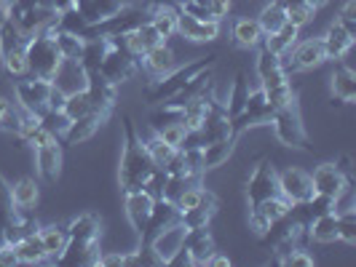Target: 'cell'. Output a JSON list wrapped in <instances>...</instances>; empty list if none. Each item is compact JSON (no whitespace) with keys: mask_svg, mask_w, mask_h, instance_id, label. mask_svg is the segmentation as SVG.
Here are the masks:
<instances>
[{"mask_svg":"<svg viewBox=\"0 0 356 267\" xmlns=\"http://www.w3.org/2000/svg\"><path fill=\"white\" fill-rule=\"evenodd\" d=\"M67 227V246L65 251L56 257L54 265H65V267H91L99 265V241H102V222L94 216V214H81L75 216Z\"/></svg>","mask_w":356,"mask_h":267,"instance_id":"obj_1","label":"cell"},{"mask_svg":"<svg viewBox=\"0 0 356 267\" xmlns=\"http://www.w3.org/2000/svg\"><path fill=\"white\" fill-rule=\"evenodd\" d=\"M159 166L147 155L143 142V134L137 131L134 121L126 115L124 118V150H121V166H118V184L121 193L129 190H140L147 177L156 171Z\"/></svg>","mask_w":356,"mask_h":267,"instance_id":"obj_2","label":"cell"},{"mask_svg":"<svg viewBox=\"0 0 356 267\" xmlns=\"http://www.w3.org/2000/svg\"><path fill=\"white\" fill-rule=\"evenodd\" d=\"M214 64H217V56H204V59H196V62H191V64H185V67H175V70L169 72V75H163V78H156V80H150L147 86L143 89V96L147 105H163V102H169L177 91H182L196 75L201 72L212 70Z\"/></svg>","mask_w":356,"mask_h":267,"instance_id":"obj_3","label":"cell"},{"mask_svg":"<svg viewBox=\"0 0 356 267\" xmlns=\"http://www.w3.org/2000/svg\"><path fill=\"white\" fill-rule=\"evenodd\" d=\"M14 94H17V105L35 115H46L49 110H62V102H65V91L56 89L54 80H43L33 75L17 78Z\"/></svg>","mask_w":356,"mask_h":267,"instance_id":"obj_4","label":"cell"},{"mask_svg":"<svg viewBox=\"0 0 356 267\" xmlns=\"http://www.w3.org/2000/svg\"><path fill=\"white\" fill-rule=\"evenodd\" d=\"M257 78H260V89L266 91V99L270 102L273 110L286 105L289 99H295V91H292L289 75L282 64V56L266 51L263 46L257 53Z\"/></svg>","mask_w":356,"mask_h":267,"instance_id":"obj_5","label":"cell"},{"mask_svg":"<svg viewBox=\"0 0 356 267\" xmlns=\"http://www.w3.org/2000/svg\"><path fill=\"white\" fill-rule=\"evenodd\" d=\"M62 64H65V56L59 51L51 33L43 30L27 40V75L54 80L62 70Z\"/></svg>","mask_w":356,"mask_h":267,"instance_id":"obj_6","label":"cell"},{"mask_svg":"<svg viewBox=\"0 0 356 267\" xmlns=\"http://www.w3.org/2000/svg\"><path fill=\"white\" fill-rule=\"evenodd\" d=\"M6 17L17 24L22 35L33 37L43 33L51 21H56V11H54L51 0H17L6 11Z\"/></svg>","mask_w":356,"mask_h":267,"instance_id":"obj_7","label":"cell"},{"mask_svg":"<svg viewBox=\"0 0 356 267\" xmlns=\"http://www.w3.org/2000/svg\"><path fill=\"white\" fill-rule=\"evenodd\" d=\"M270 126H273L276 139L284 144V147H292V150H308V134H305L298 96L289 99L286 105L273 110V121H270Z\"/></svg>","mask_w":356,"mask_h":267,"instance_id":"obj_8","label":"cell"},{"mask_svg":"<svg viewBox=\"0 0 356 267\" xmlns=\"http://www.w3.org/2000/svg\"><path fill=\"white\" fill-rule=\"evenodd\" d=\"M27 40L30 37L22 35L17 24L6 17V21L0 24V62L11 78L27 75Z\"/></svg>","mask_w":356,"mask_h":267,"instance_id":"obj_9","label":"cell"},{"mask_svg":"<svg viewBox=\"0 0 356 267\" xmlns=\"http://www.w3.org/2000/svg\"><path fill=\"white\" fill-rule=\"evenodd\" d=\"M137 70H140V59L126 49L121 37H110V46H107L102 64H99V75H105L110 83L121 86L126 80H131Z\"/></svg>","mask_w":356,"mask_h":267,"instance_id":"obj_10","label":"cell"},{"mask_svg":"<svg viewBox=\"0 0 356 267\" xmlns=\"http://www.w3.org/2000/svg\"><path fill=\"white\" fill-rule=\"evenodd\" d=\"M147 17H150L147 6H124L121 11H115L110 19L99 21V24H91L89 37H126L131 30H137L140 24H145Z\"/></svg>","mask_w":356,"mask_h":267,"instance_id":"obj_11","label":"cell"},{"mask_svg":"<svg viewBox=\"0 0 356 267\" xmlns=\"http://www.w3.org/2000/svg\"><path fill=\"white\" fill-rule=\"evenodd\" d=\"M327 62V51H324V40L321 37H308L303 43H295L289 51L282 56L286 75H298V72H311L321 67Z\"/></svg>","mask_w":356,"mask_h":267,"instance_id":"obj_12","label":"cell"},{"mask_svg":"<svg viewBox=\"0 0 356 267\" xmlns=\"http://www.w3.org/2000/svg\"><path fill=\"white\" fill-rule=\"evenodd\" d=\"M270 121H273V107H270V102L266 99V91L254 89V91H250L244 110H241L236 118H231L233 137L241 139L250 128H254V126H270Z\"/></svg>","mask_w":356,"mask_h":267,"instance_id":"obj_13","label":"cell"},{"mask_svg":"<svg viewBox=\"0 0 356 267\" xmlns=\"http://www.w3.org/2000/svg\"><path fill=\"white\" fill-rule=\"evenodd\" d=\"M289 209H292V203L284 196H273L260 200V203H254V206H250V230L257 238H263L279 219H284Z\"/></svg>","mask_w":356,"mask_h":267,"instance_id":"obj_14","label":"cell"},{"mask_svg":"<svg viewBox=\"0 0 356 267\" xmlns=\"http://www.w3.org/2000/svg\"><path fill=\"white\" fill-rule=\"evenodd\" d=\"M276 179H279V196H284L292 206L295 203H305V200H311V198L316 196L314 179L303 169H295V166L282 169V171H276Z\"/></svg>","mask_w":356,"mask_h":267,"instance_id":"obj_15","label":"cell"},{"mask_svg":"<svg viewBox=\"0 0 356 267\" xmlns=\"http://www.w3.org/2000/svg\"><path fill=\"white\" fill-rule=\"evenodd\" d=\"M279 196V179H276V166L270 158H263L254 169H252L250 179H247V203L254 206L266 198Z\"/></svg>","mask_w":356,"mask_h":267,"instance_id":"obj_16","label":"cell"},{"mask_svg":"<svg viewBox=\"0 0 356 267\" xmlns=\"http://www.w3.org/2000/svg\"><path fill=\"white\" fill-rule=\"evenodd\" d=\"M156 198L150 193H145L143 187L140 190H129L124 193V209H126V219L131 225V230L137 235V241H143L145 225H147V216H150V209H153Z\"/></svg>","mask_w":356,"mask_h":267,"instance_id":"obj_17","label":"cell"},{"mask_svg":"<svg viewBox=\"0 0 356 267\" xmlns=\"http://www.w3.org/2000/svg\"><path fill=\"white\" fill-rule=\"evenodd\" d=\"M311 179H314V190H316L319 196L332 198V200H335L348 184H354V179L346 177L338 169V163H321V166H316Z\"/></svg>","mask_w":356,"mask_h":267,"instance_id":"obj_18","label":"cell"},{"mask_svg":"<svg viewBox=\"0 0 356 267\" xmlns=\"http://www.w3.org/2000/svg\"><path fill=\"white\" fill-rule=\"evenodd\" d=\"M175 8L201 21H222L231 14V0H175Z\"/></svg>","mask_w":356,"mask_h":267,"instance_id":"obj_19","label":"cell"},{"mask_svg":"<svg viewBox=\"0 0 356 267\" xmlns=\"http://www.w3.org/2000/svg\"><path fill=\"white\" fill-rule=\"evenodd\" d=\"M185 232H188V227L177 219V222H172L169 227H163L159 235H153V238L147 241V246L156 251V257L161 259V265H169V259L182 249Z\"/></svg>","mask_w":356,"mask_h":267,"instance_id":"obj_20","label":"cell"},{"mask_svg":"<svg viewBox=\"0 0 356 267\" xmlns=\"http://www.w3.org/2000/svg\"><path fill=\"white\" fill-rule=\"evenodd\" d=\"M113 112H102V110H94L89 115H83V118H78V121H70L67 128L62 131V142L65 144H81V142H89L91 137L99 131V126L107 123V118H110Z\"/></svg>","mask_w":356,"mask_h":267,"instance_id":"obj_21","label":"cell"},{"mask_svg":"<svg viewBox=\"0 0 356 267\" xmlns=\"http://www.w3.org/2000/svg\"><path fill=\"white\" fill-rule=\"evenodd\" d=\"M220 27L222 21H201L177 11V35L188 37L193 43H214L220 37Z\"/></svg>","mask_w":356,"mask_h":267,"instance_id":"obj_22","label":"cell"},{"mask_svg":"<svg viewBox=\"0 0 356 267\" xmlns=\"http://www.w3.org/2000/svg\"><path fill=\"white\" fill-rule=\"evenodd\" d=\"M182 249L188 251V257H191L193 267H201L209 262V257L217 251V246H214V238H212V232H209V227H198V230L185 232Z\"/></svg>","mask_w":356,"mask_h":267,"instance_id":"obj_23","label":"cell"},{"mask_svg":"<svg viewBox=\"0 0 356 267\" xmlns=\"http://www.w3.org/2000/svg\"><path fill=\"white\" fill-rule=\"evenodd\" d=\"M140 67H145V72L150 75V80H156V78H163V75H169V72L177 67V56L169 49V43L163 40V43L153 46L140 59Z\"/></svg>","mask_w":356,"mask_h":267,"instance_id":"obj_24","label":"cell"},{"mask_svg":"<svg viewBox=\"0 0 356 267\" xmlns=\"http://www.w3.org/2000/svg\"><path fill=\"white\" fill-rule=\"evenodd\" d=\"M35 166L43 182H56L62 174V139L35 147Z\"/></svg>","mask_w":356,"mask_h":267,"instance_id":"obj_25","label":"cell"},{"mask_svg":"<svg viewBox=\"0 0 356 267\" xmlns=\"http://www.w3.org/2000/svg\"><path fill=\"white\" fill-rule=\"evenodd\" d=\"M177 219H179L177 206H175L172 200H166V198H156V203H153V209H150V216H147V225H145L143 241H140V243H147L153 235H159L163 227H169V225L177 222Z\"/></svg>","mask_w":356,"mask_h":267,"instance_id":"obj_26","label":"cell"},{"mask_svg":"<svg viewBox=\"0 0 356 267\" xmlns=\"http://www.w3.org/2000/svg\"><path fill=\"white\" fill-rule=\"evenodd\" d=\"M86 91H89L91 102H94L97 110H105V112H113V110H115L118 86H115V83H110L105 75H99V72L86 75Z\"/></svg>","mask_w":356,"mask_h":267,"instance_id":"obj_27","label":"cell"},{"mask_svg":"<svg viewBox=\"0 0 356 267\" xmlns=\"http://www.w3.org/2000/svg\"><path fill=\"white\" fill-rule=\"evenodd\" d=\"M354 33H348L343 24L332 21L327 35L321 37L324 40V51H327V62H343L346 53L354 49Z\"/></svg>","mask_w":356,"mask_h":267,"instance_id":"obj_28","label":"cell"},{"mask_svg":"<svg viewBox=\"0 0 356 267\" xmlns=\"http://www.w3.org/2000/svg\"><path fill=\"white\" fill-rule=\"evenodd\" d=\"M124 6V0H75V11L86 19V24H99L115 11H121Z\"/></svg>","mask_w":356,"mask_h":267,"instance_id":"obj_29","label":"cell"},{"mask_svg":"<svg viewBox=\"0 0 356 267\" xmlns=\"http://www.w3.org/2000/svg\"><path fill=\"white\" fill-rule=\"evenodd\" d=\"M124 40V46L129 49V51L134 53L137 59H143L145 53L150 51L153 46H159V43H163V37L159 35V30L150 24V21H145V24H140L137 30H131L126 37H121Z\"/></svg>","mask_w":356,"mask_h":267,"instance_id":"obj_30","label":"cell"},{"mask_svg":"<svg viewBox=\"0 0 356 267\" xmlns=\"http://www.w3.org/2000/svg\"><path fill=\"white\" fill-rule=\"evenodd\" d=\"M220 209V200L214 196L212 190L207 193V198L198 203L196 209H191V212H182L179 214V222L188 227V230H198V227H209V222L214 219V214Z\"/></svg>","mask_w":356,"mask_h":267,"instance_id":"obj_31","label":"cell"},{"mask_svg":"<svg viewBox=\"0 0 356 267\" xmlns=\"http://www.w3.org/2000/svg\"><path fill=\"white\" fill-rule=\"evenodd\" d=\"M236 142H238L236 137H225V139L204 144L201 147V166H204V171H214L222 163H228V158H231L233 150H236Z\"/></svg>","mask_w":356,"mask_h":267,"instance_id":"obj_32","label":"cell"},{"mask_svg":"<svg viewBox=\"0 0 356 267\" xmlns=\"http://www.w3.org/2000/svg\"><path fill=\"white\" fill-rule=\"evenodd\" d=\"M332 83V96L338 99L340 105H351L356 99V72L351 67H346L343 62H338V67L332 72V78H330Z\"/></svg>","mask_w":356,"mask_h":267,"instance_id":"obj_33","label":"cell"},{"mask_svg":"<svg viewBox=\"0 0 356 267\" xmlns=\"http://www.w3.org/2000/svg\"><path fill=\"white\" fill-rule=\"evenodd\" d=\"M263 30L254 17H241L233 21V46L238 49H260L263 43Z\"/></svg>","mask_w":356,"mask_h":267,"instance_id":"obj_34","label":"cell"},{"mask_svg":"<svg viewBox=\"0 0 356 267\" xmlns=\"http://www.w3.org/2000/svg\"><path fill=\"white\" fill-rule=\"evenodd\" d=\"M308 241L311 243H335L338 241V214L335 212L319 214L308 225Z\"/></svg>","mask_w":356,"mask_h":267,"instance_id":"obj_35","label":"cell"},{"mask_svg":"<svg viewBox=\"0 0 356 267\" xmlns=\"http://www.w3.org/2000/svg\"><path fill=\"white\" fill-rule=\"evenodd\" d=\"M147 21L159 30V35L163 40H169V37L177 35V8H175V3H163V6H153L150 8V17Z\"/></svg>","mask_w":356,"mask_h":267,"instance_id":"obj_36","label":"cell"},{"mask_svg":"<svg viewBox=\"0 0 356 267\" xmlns=\"http://www.w3.org/2000/svg\"><path fill=\"white\" fill-rule=\"evenodd\" d=\"M38 238H40V243H43V251H46L49 262H56V257L67 246V227H65V225H46V227H38Z\"/></svg>","mask_w":356,"mask_h":267,"instance_id":"obj_37","label":"cell"},{"mask_svg":"<svg viewBox=\"0 0 356 267\" xmlns=\"http://www.w3.org/2000/svg\"><path fill=\"white\" fill-rule=\"evenodd\" d=\"M11 196L19 212H35L38 200H40V184L33 177L19 179L17 184H11Z\"/></svg>","mask_w":356,"mask_h":267,"instance_id":"obj_38","label":"cell"},{"mask_svg":"<svg viewBox=\"0 0 356 267\" xmlns=\"http://www.w3.org/2000/svg\"><path fill=\"white\" fill-rule=\"evenodd\" d=\"M298 37H300V27H295V24H289L286 21L282 30H276L273 35H266L263 37V49L270 53H276V56H284L295 43H298Z\"/></svg>","mask_w":356,"mask_h":267,"instance_id":"obj_39","label":"cell"},{"mask_svg":"<svg viewBox=\"0 0 356 267\" xmlns=\"http://www.w3.org/2000/svg\"><path fill=\"white\" fill-rule=\"evenodd\" d=\"M94 110H97V107H94V102H91L86 86H83V89L70 91V94H65L62 112H65V118H67V121H78V118L89 115V112H94ZM102 112H105V110H102Z\"/></svg>","mask_w":356,"mask_h":267,"instance_id":"obj_40","label":"cell"},{"mask_svg":"<svg viewBox=\"0 0 356 267\" xmlns=\"http://www.w3.org/2000/svg\"><path fill=\"white\" fill-rule=\"evenodd\" d=\"M14 246H17L19 265H43V262H49V257L43 251V243L38 238V230L24 235V238H19Z\"/></svg>","mask_w":356,"mask_h":267,"instance_id":"obj_41","label":"cell"},{"mask_svg":"<svg viewBox=\"0 0 356 267\" xmlns=\"http://www.w3.org/2000/svg\"><path fill=\"white\" fill-rule=\"evenodd\" d=\"M254 19H257L263 35H273L276 30H282L286 24V11L284 6H282V0H268L266 6H263V11H260V17Z\"/></svg>","mask_w":356,"mask_h":267,"instance_id":"obj_42","label":"cell"},{"mask_svg":"<svg viewBox=\"0 0 356 267\" xmlns=\"http://www.w3.org/2000/svg\"><path fill=\"white\" fill-rule=\"evenodd\" d=\"M143 142H145V150H147V155L153 158V163L156 166H166L169 160L175 158V153H177V147H172V144H166L163 139H161L159 134L150 128V134L147 137H143Z\"/></svg>","mask_w":356,"mask_h":267,"instance_id":"obj_43","label":"cell"},{"mask_svg":"<svg viewBox=\"0 0 356 267\" xmlns=\"http://www.w3.org/2000/svg\"><path fill=\"white\" fill-rule=\"evenodd\" d=\"M250 91L252 89H250L247 75H244V72H238V75H236V80H233L231 91H228V105H225V110H228V115H231V118H236V115L244 110Z\"/></svg>","mask_w":356,"mask_h":267,"instance_id":"obj_44","label":"cell"},{"mask_svg":"<svg viewBox=\"0 0 356 267\" xmlns=\"http://www.w3.org/2000/svg\"><path fill=\"white\" fill-rule=\"evenodd\" d=\"M17 206H14V196H11V184L0 177V243L6 241V227L11 225V219L17 216Z\"/></svg>","mask_w":356,"mask_h":267,"instance_id":"obj_45","label":"cell"},{"mask_svg":"<svg viewBox=\"0 0 356 267\" xmlns=\"http://www.w3.org/2000/svg\"><path fill=\"white\" fill-rule=\"evenodd\" d=\"M273 265H284V267H314V257L308 254L305 246H298V249H289L286 254L276 257Z\"/></svg>","mask_w":356,"mask_h":267,"instance_id":"obj_46","label":"cell"},{"mask_svg":"<svg viewBox=\"0 0 356 267\" xmlns=\"http://www.w3.org/2000/svg\"><path fill=\"white\" fill-rule=\"evenodd\" d=\"M207 193H209V190H207L204 184H193V187H188V190H185V193H182L177 200H175L177 212L182 214V212H191V209H196L198 203L207 198Z\"/></svg>","mask_w":356,"mask_h":267,"instance_id":"obj_47","label":"cell"},{"mask_svg":"<svg viewBox=\"0 0 356 267\" xmlns=\"http://www.w3.org/2000/svg\"><path fill=\"white\" fill-rule=\"evenodd\" d=\"M338 241L354 246L356 243V212L338 214Z\"/></svg>","mask_w":356,"mask_h":267,"instance_id":"obj_48","label":"cell"},{"mask_svg":"<svg viewBox=\"0 0 356 267\" xmlns=\"http://www.w3.org/2000/svg\"><path fill=\"white\" fill-rule=\"evenodd\" d=\"M156 134H159V137L166 144H172V147H177V150H179V147H182V142H185V137H188V128H185V126L177 121V123L161 126Z\"/></svg>","mask_w":356,"mask_h":267,"instance_id":"obj_49","label":"cell"},{"mask_svg":"<svg viewBox=\"0 0 356 267\" xmlns=\"http://www.w3.org/2000/svg\"><path fill=\"white\" fill-rule=\"evenodd\" d=\"M284 11H286V21L295 24V27H300V30H303L305 24H311L314 17H316V11L311 6H289Z\"/></svg>","mask_w":356,"mask_h":267,"instance_id":"obj_50","label":"cell"},{"mask_svg":"<svg viewBox=\"0 0 356 267\" xmlns=\"http://www.w3.org/2000/svg\"><path fill=\"white\" fill-rule=\"evenodd\" d=\"M335 21L343 24L348 33L356 35V0H346V3H343V8L338 11V19H335Z\"/></svg>","mask_w":356,"mask_h":267,"instance_id":"obj_51","label":"cell"},{"mask_svg":"<svg viewBox=\"0 0 356 267\" xmlns=\"http://www.w3.org/2000/svg\"><path fill=\"white\" fill-rule=\"evenodd\" d=\"M0 128H6V131L17 128V110L6 96H0Z\"/></svg>","mask_w":356,"mask_h":267,"instance_id":"obj_52","label":"cell"},{"mask_svg":"<svg viewBox=\"0 0 356 267\" xmlns=\"http://www.w3.org/2000/svg\"><path fill=\"white\" fill-rule=\"evenodd\" d=\"M14 265H19L17 246L11 241H3L0 243V267H14Z\"/></svg>","mask_w":356,"mask_h":267,"instance_id":"obj_53","label":"cell"},{"mask_svg":"<svg viewBox=\"0 0 356 267\" xmlns=\"http://www.w3.org/2000/svg\"><path fill=\"white\" fill-rule=\"evenodd\" d=\"M126 267L129 265V254H102L99 257V267Z\"/></svg>","mask_w":356,"mask_h":267,"instance_id":"obj_54","label":"cell"},{"mask_svg":"<svg viewBox=\"0 0 356 267\" xmlns=\"http://www.w3.org/2000/svg\"><path fill=\"white\" fill-rule=\"evenodd\" d=\"M327 3H330V0H282L284 8H289V6H311L314 11H321Z\"/></svg>","mask_w":356,"mask_h":267,"instance_id":"obj_55","label":"cell"},{"mask_svg":"<svg viewBox=\"0 0 356 267\" xmlns=\"http://www.w3.org/2000/svg\"><path fill=\"white\" fill-rule=\"evenodd\" d=\"M51 6H54V11H56V17H59V14L75 8V0H51Z\"/></svg>","mask_w":356,"mask_h":267,"instance_id":"obj_56","label":"cell"},{"mask_svg":"<svg viewBox=\"0 0 356 267\" xmlns=\"http://www.w3.org/2000/svg\"><path fill=\"white\" fill-rule=\"evenodd\" d=\"M228 265H231V259L222 257V254H217V251H214L212 257H209V262H207V267H228Z\"/></svg>","mask_w":356,"mask_h":267,"instance_id":"obj_57","label":"cell"},{"mask_svg":"<svg viewBox=\"0 0 356 267\" xmlns=\"http://www.w3.org/2000/svg\"><path fill=\"white\" fill-rule=\"evenodd\" d=\"M163 3H175V0H145V6H147V8H153V6H163Z\"/></svg>","mask_w":356,"mask_h":267,"instance_id":"obj_58","label":"cell"}]
</instances>
